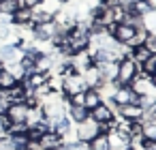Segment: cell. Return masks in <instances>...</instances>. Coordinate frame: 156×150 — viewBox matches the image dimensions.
<instances>
[{"mask_svg": "<svg viewBox=\"0 0 156 150\" xmlns=\"http://www.w3.org/2000/svg\"><path fill=\"white\" fill-rule=\"evenodd\" d=\"M81 75V79H83V86L86 88H96L103 79H101V73H98V69L92 64V67H88L83 73H79Z\"/></svg>", "mask_w": 156, "mask_h": 150, "instance_id": "7c38bea8", "label": "cell"}, {"mask_svg": "<svg viewBox=\"0 0 156 150\" xmlns=\"http://www.w3.org/2000/svg\"><path fill=\"white\" fill-rule=\"evenodd\" d=\"M86 86H83V79L79 73H71V75H62V92L64 97H71L75 92H83Z\"/></svg>", "mask_w": 156, "mask_h": 150, "instance_id": "3957f363", "label": "cell"}, {"mask_svg": "<svg viewBox=\"0 0 156 150\" xmlns=\"http://www.w3.org/2000/svg\"><path fill=\"white\" fill-rule=\"evenodd\" d=\"M11 22L20 28H32V9L30 7H20L11 15Z\"/></svg>", "mask_w": 156, "mask_h": 150, "instance_id": "9c48e42d", "label": "cell"}, {"mask_svg": "<svg viewBox=\"0 0 156 150\" xmlns=\"http://www.w3.org/2000/svg\"><path fill=\"white\" fill-rule=\"evenodd\" d=\"M152 84H154V88H156V75H152Z\"/></svg>", "mask_w": 156, "mask_h": 150, "instance_id": "603a6c76", "label": "cell"}, {"mask_svg": "<svg viewBox=\"0 0 156 150\" xmlns=\"http://www.w3.org/2000/svg\"><path fill=\"white\" fill-rule=\"evenodd\" d=\"M96 135H101V129H98V122H94L92 118H86L83 122H79V124L75 126V137H77V141L88 144V141L94 139Z\"/></svg>", "mask_w": 156, "mask_h": 150, "instance_id": "7a4b0ae2", "label": "cell"}, {"mask_svg": "<svg viewBox=\"0 0 156 150\" xmlns=\"http://www.w3.org/2000/svg\"><path fill=\"white\" fill-rule=\"evenodd\" d=\"M41 2H43V0H22V5L24 7H30V9L37 7V5H41Z\"/></svg>", "mask_w": 156, "mask_h": 150, "instance_id": "44dd1931", "label": "cell"}, {"mask_svg": "<svg viewBox=\"0 0 156 150\" xmlns=\"http://www.w3.org/2000/svg\"><path fill=\"white\" fill-rule=\"evenodd\" d=\"M139 73H141V75H145V77L156 75V54H152L143 64H139Z\"/></svg>", "mask_w": 156, "mask_h": 150, "instance_id": "2e32d148", "label": "cell"}, {"mask_svg": "<svg viewBox=\"0 0 156 150\" xmlns=\"http://www.w3.org/2000/svg\"><path fill=\"white\" fill-rule=\"evenodd\" d=\"M90 118H92L94 122L103 124V122H109L111 118H115V114L111 112V107H109L107 103H101V105H96L94 109H90Z\"/></svg>", "mask_w": 156, "mask_h": 150, "instance_id": "8fae6325", "label": "cell"}, {"mask_svg": "<svg viewBox=\"0 0 156 150\" xmlns=\"http://www.w3.org/2000/svg\"><path fill=\"white\" fill-rule=\"evenodd\" d=\"M139 73V67L135 64V60L130 58H122L118 62V77H115V84L118 86H130L133 79L137 77Z\"/></svg>", "mask_w": 156, "mask_h": 150, "instance_id": "6da1fadb", "label": "cell"}, {"mask_svg": "<svg viewBox=\"0 0 156 150\" xmlns=\"http://www.w3.org/2000/svg\"><path fill=\"white\" fill-rule=\"evenodd\" d=\"M20 82L7 71V69H2L0 71V90H9V88H13V86H17Z\"/></svg>", "mask_w": 156, "mask_h": 150, "instance_id": "d6986e66", "label": "cell"}, {"mask_svg": "<svg viewBox=\"0 0 156 150\" xmlns=\"http://www.w3.org/2000/svg\"><path fill=\"white\" fill-rule=\"evenodd\" d=\"M115 118H124V120L141 122V118H143V109H141V105H137V103L118 105V107H115Z\"/></svg>", "mask_w": 156, "mask_h": 150, "instance_id": "5b68a950", "label": "cell"}, {"mask_svg": "<svg viewBox=\"0 0 156 150\" xmlns=\"http://www.w3.org/2000/svg\"><path fill=\"white\" fill-rule=\"evenodd\" d=\"M147 150H156V141H150V146H147Z\"/></svg>", "mask_w": 156, "mask_h": 150, "instance_id": "7402d4cb", "label": "cell"}, {"mask_svg": "<svg viewBox=\"0 0 156 150\" xmlns=\"http://www.w3.org/2000/svg\"><path fill=\"white\" fill-rule=\"evenodd\" d=\"M103 103V99H101V94L96 92V88H86V97H83V107L90 112V109H94L96 105H101Z\"/></svg>", "mask_w": 156, "mask_h": 150, "instance_id": "9a60e30c", "label": "cell"}, {"mask_svg": "<svg viewBox=\"0 0 156 150\" xmlns=\"http://www.w3.org/2000/svg\"><path fill=\"white\" fill-rule=\"evenodd\" d=\"M37 144H39V148H41V150H58L64 141H62V137H60V135H56L54 131H45Z\"/></svg>", "mask_w": 156, "mask_h": 150, "instance_id": "30bf717a", "label": "cell"}, {"mask_svg": "<svg viewBox=\"0 0 156 150\" xmlns=\"http://www.w3.org/2000/svg\"><path fill=\"white\" fill-rule=\"evenodd\" d=\"M66 118H69L71 122L79 124V122H83L86 118H90V112H88L86 107H73V105H69V107H66Z\"/></svg>", "mask_w": 156, "mask_h": 150, "instance_id": "5bb4252c", "label": "cell"}, {"mask_svg": "<svg viewBox=\"0 0 156 150\" xmlns=\"http://www.w3.org/2000/svg\"><path fill=\"white\" fill-rule=\"evenodd\" d=\"M135 32H137V30H135L133 26H128V24H115V26L111 28V32H109V35H111L118 43L126 45V43L135 37Z\"/></svg>", "mask_w": 156, "mask_h": 150, "instance_id": "ba28073f", "label": "cell"}, {"mask_svg": "<svg viewBox=\"0 0 156 150\" xmlns=\"http://www.w3.org/2000/svg\"><path fill=\"white\" fill-rule=\"evenodd\" d=\"M11 122H9V118L5 116V114H0V137H5L7 135V126H9Z\"/></svg>", "mask_w": 156, "mask_h": 150, "instance_id": "ffe728a7", "label": "cell"}, {"mask_svg": "<svg viewBox=\"0 0 156 150\" xmlns=\"http://www.w3.org/2000/svg\"><path fill=\"white\" fill-rule=\"evenodd\" d=\"M88 150H109V139H107V135H96L94 139H90L88 141Z\"/></svg>", "mask_w": 156, "mask_h": 150, "instance_id": "ac0fdd59", "label": "cell"}, {"mask_svg": "<svg viewBox=\"0 0 156 150\" xmlns=\"http://www.w3.org/2000/svg\"><path fill=\"white\" fill-rule=\"evenodd\" d=\"M141 137L145 141H156V120L147 118V120H141V129H139Z\"/></svg>", "mask_w": 156, "mask_h": 150, "instance_id": "4fadbf2b", "label": "cell"}, {"mask_svg": "<svg viewBox=\"0 0 156 150\" xmlns=\"http://www.w3.org/2000/svg\"><path fill=\"white\" fill-rule=\"evenodd\" d=\"M22 5V0H0V13H5V15H13Z\"/></svg>", "mask_w": 156, "mask_h": 150, "instance_id": "e0dca14e", "label": "cell"}, {"mask_svg": "<svg viewBox=\"0 0 156 150\" xmlns=\"http://www.w3.org/2000/svg\"><path fill=\"white\" fill-rule=\"evenodd\" d=\"M28 105L22 101V103H9V107L5 109V116L9 118V122H26L28 118Z\"/></svg>", "mask_w": 156, "mask_h": 150, "instance_id": "52a82bcc", "label": "cell"}, {"mask_svg": "<svg viewBox=\"0 0 156 150\" xmlns=\"http://www.w3.org/2000/svg\"><path fill=\"white\" fill-rule=\"evenodd\" d=\"M139 94L137 92H133V88L130 86H118V90L113 92V97L109 99L113 105H126V103H137L139 105Z\"/></svg>", "mask_w": 156, "mask_h": 150, "instance_id": "277c9868", "label": "cell"}, {"mask_svg": "<svg viewBox=\"0 0 156 150\" xmlns=\"http://www.w3.org/2000/svg\"><path fill=\"white\" fill-rule=\"evenodd\" d=\"M60 2H69V0H60Z\"/></svg>", "mask_w": 156, "mask_h": 150, "instance_id": "cb8c5ba5", "label": "cell"}, {"mask_svg": "<svg viewBox=\"0 0 156 150\" xmlns=\"http://www.w3.org/2000/svg\"><path fill=\"white\" fill-rule=\"evenodd\" d=\"M22 54H24V49L17 47L15 43H2V45H0V62H2V64L20 62Z\"/></svg>", "mask_w": 156, "mask_h": 150, "instance_id": "8992f818", "label": "cell"}]
</instances>
